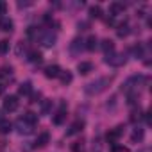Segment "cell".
I'll return each instance as SVG.
<instances>
[{
	"label": "cell",
	"instance_id": "6da1fadb",
	"mask_svg": "<svg viewBox=\"0 0 152 152\" xmlns=\"http://www.w3.org/2000/svg\"><path fill=\"white\" fill-rule=\"evenodd\" d=\"M111 81H113V77H99L97 81L90 83V84L84 88V91H86L88 95H99V93H102V91L111 84Z\"/></svg>",
	"mask_w": 152,
	"mask_h": 152
},
{
	"label": "cell",
	"instance_id": "7a4b0ae2",
	"mask_svg": "<svg viewBox=\"0 0 152 152\" xmlns=\"http://www.w3.org/2000/svg\"><path fill=\"white\" fill-rule=\"evenodd\" d=\"M125 54H116V52H113V54H109V56H106V64H109V66H115V68H118V66H122V64H125Z\"/></svg>",
	"mask_w": 152,
	"mask_h": 152
},
{
	"label": "cell",
	"instance_id": "3957f363",
	"mask_svg": "<svg viewBox=\"0 0 152 152\" xmlns=\"http://www.w3.org/2000/svg\"><path fill=\"white\" fill-rule=\"evenodd\" d=\"M18 97H15V95H9V97H6L4 99V111H7V113H13V111H16L18 109Z\"/></svg>",
	"mask_w": 152,
	"mask_h": 152
},
{
	"label": "cell",
	"instance_id": "277c9868",
	"mask_svg": "<svg viewBox=\"0 0 152 152\" xmlns=\"http://www.w3.org/2000/svg\"><path fill=\"white\" fill-rule=\"evenodd\" d=\"M39 41H41V45H43V47L50 48V47H54V43H56V34H54L52 31H47V32H43V34H41Z\"/></svg>",
	"mask_w": 152,
	"mask_h": 152
},
{
	"label": "cell",
	"instance_id": "5b68a950",
	"mask_svg": "<svg viewBox=\"0 0 152 152\" xmlns=\"http://www.w3.org/2000/svg\"><path fill=\"white\" fill-rule=\"evenodd\" d=\"M61 72H63V70H61L57 64H48V66L45 68V77H48V79H57Z\"/></svg>",
	"mask_w": 152,
	"mask_h": 152
},
{
	"label": "cell",
	"instance_id": "8992f818",
	"mask_svg": "<svg viewBox=\"0 0 152 152\" xmlns=\"http://www.w3.org/2000/svg\"><path fill=\"white\" fill-rule=\"evenodd\" d=\"M15 27L13 20L7 18V16H0V31H4V32H11Z\"/></svg>",
	"mask_w": 152,
	"mask_h": 152
},
{
	"label": "cell",
	"instance_id": "52a82bcc",
	"mask_svg": "<svg viewBox=\"0 0 152 152\" xmlns=\"http://www.w3.org/2000/svg\"><path fill=\"white\" fill-rule=\"evenodd\" d=\"M124 9H125V6L120 4V2L109 4V15H111V18H113V16H118V15H124Z\"/></svg>",
	"mask_w": 152,
	"mask_h": 152
},
{
	"label": "cell",
	"instance_id": "ba28073f",
	"mask_svg": "<svg viewBox=\"0 0 152 152\" xmlns=\"http://www.w3.org/2000/svg\"><path fill=\"white\" fill-rule=\"evenodd\" d=\"M16 129H18V132H20V134H31V132L34 131V125L25 124L23 120H18V122H16Z\"/></svg>",
	"mask_w": 152,
	"mask_h": 152
},
{
	"label": "cell",
	"instance_id": "9c48e42d",
	"mask_svg": "<svg viewBox=\"0 0 152 152\" xmlns=\"http://www.w3.org/2000/svg\"><path fill=\"white\" fill-rule=\"evenodd\" d=\"M83 127H84V122L77 120V122H73V124L70 125V129L66 131V134H68V136H73V134H77V132H81V131H83Z\"/></svg>",
	"mask_w": 152,
	"mask_h": 152
},
{
	"label": "cell",
	"instance_id": "30bf717a",
	"mask_svg": "<svg viewBox=\"0 0 152 152\" xmlns=\"http://www.w3.org/2000/svg\"><path fill=\"white\" fill-rule=\"evenodd\" d=\"M64 109H66L64 104H61V109L54 115V124H56V125H61V124L66 120V111H64Z\"/></svg>",
	"mask_w": 152,
	"mask_h": 152
},
{
	"label": "cell",
	"instance_id": "8fae6325",
	"mask_svg": "<svg viewBox=\"0 0 152 152\" xmlns=\"http://www.w3.org/2000/svg\"><path fill=\"white\" fill-rule=\"evenodd\" d=\"M77 70H79L83 75H86V73L93 72V63H90V61H81V63L77 64Z\"/></svg>",
	"mask_w": 152,
	"mask_h": 152
},
{
	"label": "cell",
	"instance_id": "7c38bea8",
	"mask_svg": "<svg viewBox=\"0 0 152 152\" xmlns=\"http://www.w3.org/2000/svg\"><path fill=\"white\" fill-rule=\"evenodd\" d=\"M11 129H13V124L7 118H0V132H2V134H9Z\"/></svg>",
	"mask_w": 152,
	"mask_h": 152
},
{
	"label": "cell",
	"instance_id": "4fadbf2b",
	"mask_svg": "<svg viewBox=\"0 0 152 152\" xmlns=\"http://www.w3.org/2000/svg\"><path fill=\"white\" fill-rule=\"evenodd\" d=\"M100 47H102V50L106 52V56H109V54H113V52H115V43H113L111 39H104Z\"/></svg>",
	"mask_w": 152,
	"mask_h": 152
},
{
	"label": "cell",
	"instance_id": "5bb4252c",
	"mask_svg": "<svg viewBox=\"0 0 152 152\" xmlns=\"http://www.w3.org/2000/svg\"><path fill=\"white\" fill-rule=\"evenodd\" d=\"M20 120H23L25 124H31V125H36V122H38V116H36V115H34L32 111H27V113H25V115H23V116H22Z\"/></svg>",
	"mask_w": 152,
	"mask_h": 152
},
{
	"label": "cell",
	"instance_id": "9a60e30c",
	"mask_svg": "<svg viewBox=\"0 0 152 152\" xmlns=\"http://www.w3.org/2000/svg\"><path fill=\"white\" fill-rule=\"evenodd\" d=\"M84 43H86L84 47H86V48H88L90 52H93V50H95V48L99 47V39H97L95 36H90V38H88V39H86Z\"/></svg>",
	"mask_w": 152,
	"mask_h": 152
},
{
	"label": "cell",
	"instance_id": "2e32d148",
	"mask_svg": "<svg viewBox=\"0 0 152 152\" xmlns=\"http://www.w3.org/2000/svg\"><path fill=\"white\" fill-rule=\"evenodd\" d=\"M48 141H50V134L48 132H41L38 136V140H36V147H45Z\"/></svg>",
	"mask_w": 152,
	"mask_h": 152
},
{
	"label": "cell",
	"instance_id": "e0dca14e",
	"mask_svg": "<svg viewBox=\"0 0 152 152\" xmlns=\"http://www.w3.org/2000/svg\"><path fill=\"white\" fill-rule=\"evenodd\" d=\"M120 134H122V127H116V129H113V131L107 134V141H109V143H115V141L120 138Z\"/></svg>",
	"mask_w": 152,
	"mask_h": 152
},
{
	"label": "cell",
	"instance_id": "ac0fdd59",
	"mask_svg": "<svg viewBox=\"0 0 152 152\" xmlns=\"http://www.w3.org/2000/svg\"><path fill=\"white\" fill-rule=\"evenodd\" d=\"M27 57H29V61L31 63H41V52H38V50H31L29 54H27Z\"/></svg>",
	"mask_w": 152,
	"mask_h": 152
},
{
	"label": "cell",
	"instance_id": "d6986e66",
	"mask_svg": "<svg viewBox=\"0 0 152 152\" xmlns=\"http://www.w3.org/2000/svg\"><path fill=\"white\" fill-rule=\"evenodd\" d=\"M102 16V7L100 6H91L90 7V18H100Z\"/></svg>",
	"mask_w": 152,
	"mask_h": 152
},
{
	"label": "cell",
	"instance_id": "ffe728a7",
	"mask_svg": "<svg viewBox=\"0 0 152 152\" xmlns=\"http://www.w3.org/2000/svg\"><path fill=\"white\" fill-rule=\"evenodd\" d=\"M83 43H84L83 39H79V38H75V39L72 41V45H70V50H72V52H79V50L83 48Z\"/></svg>",
	"mask_w": 152,
	"mask_h": 152
},
{
	"label": "cell",
	"instance_id": "44dd1931",
	"mask_svg": "<svg viewBox=\"0 0 152 152\" xmlns=\"http://www.w3.org/2000/svg\"><path fill=\"white\" fill-rule=\"evenodd\" d=\"M59 79H61V83H63V84H70L73 77H72V73L66 70V72H61V73H59Z\"/></svg>",
	"mask_w": 152,
	"mask_h": 152
},
{
	"label": "cell",
	"instance_id": "7402d4cb",
	"mask_svg": "<svg viewBox=\"0 0 152 152\" xmlns=\"http://www.w3.org/2000/svg\"><path fill=\"white\" fill-rule=\"evenodd\" d=\"M11 73H13V68L11 66H2V68H0V79L11 77Z\"/></svg>",
	"mask_w": 152,
	"mask_h": 152
},
{
	"label": "cell",
	"instance_id": "603a6c76",
	"mask_svg": "<svg viewBox=\"0 0 152 152\" xmlns=\"http://www.w3.org/2000/svg\"><path fill=\"white\" fill-rule=\"evenodd\" d=\"M116 34H118V38H125L127 34H129V25H118V29H116Z\"/></svg>",
	"mask_w": 152,
	"mask_h": 152
},
{
	"label": "cell",
	"instance_id": "cb8c5ba5",
	"mask_svg": "<svg viewBox=\"0 0 152 152\" xmlns=\"http://www.w3.org/2000/svg\"><path fill=\"white\" fill-rule=\"evenodd\" d=\"M31 91H32V88H31V83H23V84L18 88V93H20V95H29Z\"/></svg>",
	"mask_w": 152,
	"mask_h": 152
},
{
	"label": "cell",
	"instance_id": "d4e9b609",
	"mask_svg": "<svg viewBox=\"0 0 152 152\" xmlns=\"http://www.w3.org/2000/svg\"><path fill=\"white\" fill-rule=\"evenodd\" d=\"M131 138H132V141H141V140H143V129H140V127H136Z\"/></svg>",
	"mask_w": 152,
	"mask_h": 152
},
{
	"label": "cell",
	"instance_id": "484cf974",
	"mask_svg": "<svg viewBox=\"0 0 152 152\" xmlns=\"http://www.w3.org/2000/svg\"><path fill=\"white\" fill-rule=\"evenodd\" d=\"M50 109H52V100H45V102L41 104V113H43V115H48Z\"/></svg>",
	"mask_w": 152,
	"mask_h": 152
},
{
	"label": "cell",
	"instance_id": "4316f807",
	"mask_svg": "<svg viewBox=\"0 0 152 152\" xmlns=\"http://www.w3.org/2000/svg\"><path fill=\"white\" fill-rule=\"evenodd\" d=\"M72 152H86V150H84V145L81 141H77V143L72 145Z\"/></svg>",
	"mask_w": 152,
	"mask_h": 152
},
{
	"label": "cell",
	"instance_id": "83f0119b",
	"mask_svg": "<svg viewBox=\"0 0 152 152\" xmlns=\"http://www.w3.org/2000/svg\"><path fill=\"white\" fill-rule=\"evenodd\" d=\"M9 50V43L7 41H0V54H7Z\"/></svg>",
	"mask_w": 152,
	"mask_h": 152
},
{
	"label": "cell",
	"instance_id": "f1b7e54d",
	"mask_svg": "<svg viewBox=\"0 0 152 152\" xmlns=\"http://www.w3.org/2000/svg\"><path fill=\"white\" fill-rule=\"evenodd\" d=\"M132 52H134V56H136V59H140V57L143 56V48H141L140 45H136V47L132 48Z\"/></svg>",
	"mask_w": 152,
	"mask_h": 152
},
{
	"label": "cell",
	"instance_id": "f546056e",
	"mask_svg": "<svg viewBox=\"0 0 152 152\" xmlns=\"http://www.w3.org/2000/svg\"><path fill=\"white\" fill-rule=\"evenodd\" d=\"M6 11H7V4L6 2H0V16H4Z\"/></svg>",
	"mask_w": 152,
	"mask_h": 152
},
{
	"label": "cell",
	"instance_id": "4dcf8cb0",
	"mask_svg": "<svg viewBox=\"0 0 152 152\" xmlns=\"http://www.w3.org/2000/svg\"><path fill=\"white\" fill-rule=\"evenodd\" d=\"M39 99H41V93H39V91H38V93H32V95H31V102H38Z\"/></svg>",
	"mask_w": 152,
	"mask_h": 152
},
{
	"label": "cell",
	"instance_id": "1f68e13d",
	"mask_svg": "<svg viewBox=\"0 0 152 152\" xmlns=\"http://www.w3.org/2000/svg\"><path fill=\"white\" fill-rule=\"evenodd\" d=\"M140 118H141L140 111H134V113H132V116H131V120H132V122H136V120H140Z\"/></svg>",
	"mask_w": 152,
	"mask_h": 152
},
{
	"label": "cell",
	"instance_id": "d6a6232c",
	"mask_svg": "<svg viewBox=\"0 0 152 152\" xmlns=\"http://www.w3.org/2000/svg\"><path fill=\"white\" fill-rule=\"evenodd\" d=\"M79 29L81 31H86L88 29V22H79Z\"/></svg>",
	"mask_w": 152,
	"mask_h": 152
},
{
	"label": "cell",
	"instance_id": "836d02e7",
	"mask_svg": "<svg viewBox=\"0 0 152 152\" xmlns=\"http://www.w3.org/2000/svg\"><path fill=\"white\" fill-rule=\"evenodd\" d=\"M31 6V2H18V7H27Z\"/></svg>",
	"mask_w": 152,
	"mask_h": 152
},
{
	"label": "cell",
	"instance_id": "e575fe53",
	"mask_svg": "<svg viewBox=\"0 0 152 152\" xmlns=\"http://www.w3.org/2000/svg\"><path fill=\"white\" fill-rule=\"evenodd\" d=\"M2 91H4V86H2V84H0V95H2Z\"/></svg>",
	"mask_w": 152,
	"mask_h": 152
}]
</instances>
